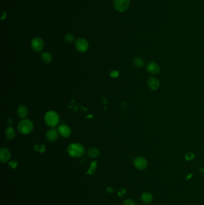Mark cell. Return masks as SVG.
<instances>
[{
    "mask_svg": "<svg viewBox=\"0 0 204 205\" xmlns=\"http://www.w3.org/2000/svg\"><path fill=\"white\" fill-rule=\"evenodd\" d=\"M67 151L71 157L75 158L81 157L85 152L84 146L78 143H73L70 144L68 146Z\"/></svg>",
    "mask_w": 204,
    "mask_h": 205,
    "instance_id": "cell-1",
    "label": "cell"
},
{
    "mask_svg": "<svg viewBox=\"0 0 204 205\" xmlns=\"http://www.w3.org/2000/svg\"><path fill=\"white\" fill-rule=\"evenodd\" d=\"M18 129L19 132L23 134H28L34 130V124L28 119H24L18 124Z\"/></svg>",
    "mask_w": 204,
    "mask_h": 205,
    "instance_id": "cell-2",
    "label": "cell"
},
{
    "mask_svg": "<svg viewBox=\"0 0 204 205\" xmlns=\"http://www.w3.org/2000/svg\"><path fill=\"white\" fill-rule=\"evenodd\" d=\"M44 120L46 124L50 127H56L59 122V117L58 114L56 112L53 110H50L46 112Z\"/></svg>",
    "mask_w": 204,
    "mask_h": 205,
    "instance_id": "cell-3",
    "label": "cell"
},
{
    "mask_svg": "<svg viewBox=\"0 0 204 205\" xmlns=\"http://www.w3.org/2000/svg\"><path fill=\"white\" fill-rule=\"evenodd\" d=\"M130 0H114L113 6L119 12H125L129 6Z\"/></svg>",
    "mask_w": 204,
    "mask_h": 205,
    "instance_id": "cell-4",
    "label": "cell"
},
{
    "mask_svg": "<svg viewBox=\"0 0 204 205\" xmlns=\"http://www.w3.org/2000/svg\"><path fill=\"white\" fill-rule=\"evenodd\" d=\"M76 48L79 52L84 53L87 51L89 49V43L87 41L83 38L77 39L76 42Z\"/></svg>",
    "mask_w": 204,
    "mask_h": 205,
    "instance_id": "cell-5",
    "label": "cell"
},
{
    "mask_svg": "<svg viewBox=\"0 0 204 205\" xmlns=\"http://www.w3.org/2000/svg\"><path fill=\"white\" fill-rule=\"evenodd\" d=\"M31 47L35 52L42 51L44 47L43 40L40 37L34 38L31 42Z\"/></svg>",
    "mask_w": 204,
    "mask_h": 205,
    "instance_id": "cell-6",
    "label": "cell"
},
{
    "mask_svg": "<svg viewBox=\"0 0 204 205\" xmlns=\"http://www.w3.org/2000/svg\"><path fill=\"white\" fill-rule=\"evenodd\" d=\"M134 165L138 170H144L147 167V161L142 157H137L134 160Z\"/></svg>",
    "mask_w": 204,
    "mask_h": 205,
    "instance_id": "cell-7",
    "label": "cell"
},
{
    "mask_svg": "<svg viewBox=\"0 0 204 205\" xmlns=\"http://www.w3.org/2000/svg\"><path fill=\"white\" fill-rule=\"evenodd\" d=\"M146 70L151 75H157L160 71V68L157 63L150 62L147 65Z\"/></svg>",
    "mask_w": 204,
    "mask_h": 205,
    "instance_id": "cell-8",
    "label": "cell"
},
{
    "mask_svg": "<svg viewBox=\"0 0 204 205\" xmlns=\"http://www.w3.org/2000/svg\"><path fill=\"white\" fill-rule=\"evenodd\" d=\"M58 133L61 136L65 138L69 137L71 134V130L70 127L65 124H61L58 128Z\"/></svg>",
    "mask_w": 204,
    "mask_h": 205,
    "instance_id": "cell-9",
    "label": "cell"
},
{
    "mask_svg": "<svg viewBox=\"0 0 204 205\" xmlns=\"http://www.w3.org/2000/svg\"><path fill=\"white\" fill-rule=\"evenodd\" d=\"M11 158V152L6 147H3L0 151V160L2 163H5Z\"/></svg>",
    "mask_w": 204,
    "mask_h": 205,
    "instance_id": "cell-10",
    "label": "cell"
},
{
    "mask_svg": "<svg viewBox=\"0 0 204 205\" xmlns=\"http://www.w3.org/2000/svg\"><path fill=\"white\" fill-rule=\"evenodd\" d=\"M58 138V133L55 129L48 130L46 133V138L50 142H55Z\"/></svg>",
    "mask_w": 204,
    "mask_h": 205,
    "instance_id": "cell-11",
    "label": "cell"
},
{
    "mask_svg": "<svg viewBox=\"0 0 204 205\" xmlns=\"http://www.w3.org/2000/svg\"><path fill=\"white\" fill-rule=\"evenodd\" d=\"M147 84L149 88L153 91H156L160 86L159 81L156 77H150L148 79Z\"/></svg>",
    "mask_w": 204,
    "mask_h": 205,
    "instance_id": "cell-12",
    "label": "cell"
},
{
    "mask_svg": "<svg viewBox=\"0 0 204 205\" xmlns=\"http://www.w3.org/2000/svg\"><path fill=\"white\" fill-rule=\"evenodd\" d=\"M18 114L20 118L21 119H25L28 115V110L25 106H20L18 108Z\"/></svg>",
    "mask_w": 204,
    "mask_h": 205,
    "instance_id": "cell-13",
    "label": "cell"
},
{
    "mask_svg": "<svg viewBox=\"0 0 204 205\" xmlns=\"http://www.w3.org/2000/svg\"><path fill=\"white\" fill-rule=\"evenodd\" d=\"M5 136L8 140H13L16 136V131L12 127H7L5 131Z\"/></svg>",
    "mask_w": 204,
    "mask_h": 205,
    "instance_id": "cell-14",
    "label": "cell"
},
{
    "mask_svg": "<svg viewBox=\"0 0 204 205\" xmlns=\"http://www.w3.org/2000/svg\"><path fill=\"white\" fill-rule=\"evenodd\" d=\"M141 200L143 201V202L145 203H150L152 202L153 197V195L149 192H145L144 193H143V194L141 195Z\"/></svg>",
    "mask_w": 204,
    "mask_h": 205,
    "instance_id": "cell-15",
    "label": "cell"
},
{
    "mask_svg": "<svg viewBox=\"0 0 204 205\" xmlns=\"http://www.w3.org/2000/svg\"><path fill=\"white\" fill-rule=\"evenodd\" d=\"M87 155L89 157L96 158L100 155V151L96 147H92L87 151Z\"/></svg>",
    "mask_w": 204,
    "mask_h": 205,
    "instance_id": "cell-16",
    "label": "cell"
},
{
    "mask_svg": "<svg viewBox=\"0 0 204 205\" xmlns=\"http://www.w3.org/2000/svg\"><path fill=\"white\" fill-rule=\"evenodd\" d=\"M41 58L44 63H49L52 60V56L50 53L44 52L41 55Z\"/></svg>",
    "mask_w": 204,
    "mask_h": 205,
    "instance_id": "cell-17",
    "label": "cell"
},
{
    "mask_svg": "<svg viewBox=\"0 0 204 205\" xmlns=\"http://www.w3.org/2000/svg\"><path fill=\"white\" fill-rule=\"evenodd\" d=\"M134 64L136 67H142L144 64V60L140 57H136L134 60Z\"/></svg>",
    "mask_w": 204,
    "mask_h": 205,
    "instance_id": "cell-18",
    "label": "cell"
},
{
    "mask_svg": "<svg viewBox=\"0 0 204 205\" xmlns=\"http://www.w3.org/2000/svg\"><path fill=\"white\" fill-rule=\"evenodd\" d=\"M74 36L71 34H67L64 37V40L65 42L67 43H72L74 41Z\"/></svg>",
    "mask_w": 204,
    "mask_h": 205,
    "instance_id": "cell-19",
    "label": "cell"
},
{
    "mask_svg": "<svg viewBox=\"0 0 204 205\" xmlns=\"http://www.w3.org/2000/svg\"><path fill=\"white\" fill-rule=\"evenodd\" d=\"M96 166H97V163L96 161H93L91 165V167L88 170V171L87 172V174H89V175H93L94 173V172L96 169Z\"/></svg>",
    "mask_w": 204,
    "mask_h": 205,
    "instance_id": "cell-20",
    "label": "cell"
},
{
    "mask_svg": "<svg viewBox=\"0 0 204 205\" xmlns=\"http://www.w3.org/2000/svg\"><path fill=\"white\" fill-rule=\"evenodd\" d=\"M34 149L37 152H39L41 153H43L45 152L46 147L44 145H40V144H36L34 146Z\"/></svg>",
    "mask_w": 204,
    "mask_h": 205,
    "instance_id": "cell-21",
    "label": "cell"
},
{
    "mask_svg": "<svg viewBox=\"0 0 204 205\" xmlns=\"http://www.w3.org/2000/svg\"><path fill=\"white\" fill-rule=\"evenodd\" d=\"M194 158V154L192 152H188L185 155V159L187 161H191Z\"/></svg>",
    "mask_w": 204,
    "mask_h": 205,
    "instance_id": "cell-22",
    "label": "cell"
},
{
    "mask_svg": "<svg viewBox=\"0 0 204 205\" xmlns=\"http://www.w3.org/2000/svg\"><path fill=\"white\" fill-rule=\"evenodd\" d=\"M123 205H136V203L131 199H126L124 201Z\"/></svg>",
    "mask_w": 204,
    "mask_h": 205,
    "instance_id": "cell-23",
    "label": "cell"
},
{
    "mask_svg": "<svg viewBox=\"0 0 204 205\" xmlns=\"http://www.w3.org/2000/svg\"><path fill=\"white\" fill-rule=\"evenodd\" d=\"M119 75V73L117 70H113L110 73V76L112 77H117Z\"/></svg>",
    "mask_w": 204,
    "mask_h": 205,
    "instance_id": "cell-24",
    "label": "cell"
},
{
    "mask_svg": "<svg viewBox=\"0 0 204 205\" xmlns=\"http://www.w3.org/2000/svg\"><path fill=\"white\" fill-rule=\"evenodd\" d=\"M9 166L13 169H16L18 166V162L14 161H12L9 163Z\"/></svg>",
    "mask_w": 204,
    "mask_h": 205,
    "instance_id": "cell-25",
    "label": "cell"
},
{
    "mask_svg": "<svg viewBox=\"0 0 204 205\" xmlns=\"http://www.w3.org/2000/svg\"><path fill=\"white\" fill-rule=\"evenodd\" d=\"M7 124H9V125H12L13 124V119L12 118H9L7 119Z\"/></svg>",
    "mask_w": 204,
    "mask_h": 205,
    "instance_id": "cell-26",
    "label": "cell"
},
{
    "mask_svg": "<svg viewBox=\"0 0 204 205\" xmlns=\"http://www.w3.org/2000/svg\"><path fill=\"white\" fill-rule=\"evenodd\" d=\"M113 191H114L113 189L112 188H111V187H108V188H107V191L108 193H112Z\"/></svg>",
    "mask_w": 204,
    "mask_h": 205,
    "instance_id": "cell-27",
    "label": "cell"
},
{
    "mask_svg": "<svg viewBox=\"0 0 204 205\" xmlns=\"http://www.w3.org/2000/svg\"><path fill=\"white\" fill-rule=\"evenodd\" d=\"M192 174H189V175H187V176H186V179H191L192 178Z\"/></svg>",
    "mask_w": 204,
    "mask_h": 205,
    "instance_id": "cell-28",
    "label": "cell"
}]
</instances>
